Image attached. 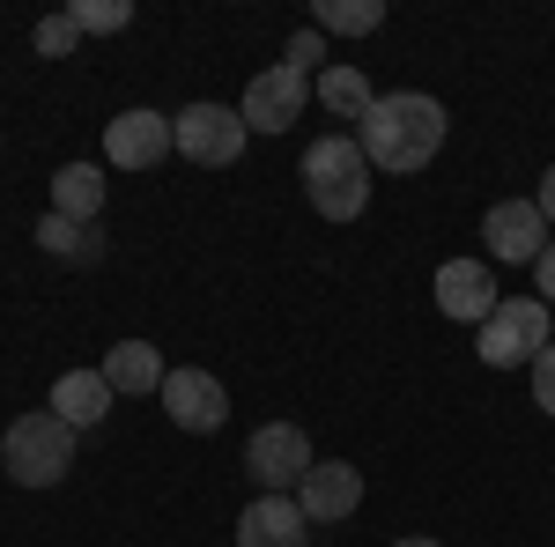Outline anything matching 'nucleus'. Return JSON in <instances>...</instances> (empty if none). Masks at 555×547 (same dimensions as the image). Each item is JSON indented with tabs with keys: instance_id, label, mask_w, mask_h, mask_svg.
I'll return each mask as SVG.
<instances>
[{
	"instance_id": "nucleus-1",
	"label": "nucleus",
	"mask_w": 555,
	"mask_h": 547,
	"mask_svg": "<svg viewBox=\"0 0 555 547\" xmlns=\"http://www.w3.org/2000/svg\"><path fill=\"white\" fill-rule=\"evenodd\" d=\"M356 148L371 156V170H392V178L429 170L437 148H444V104L423 96V89H392V96H378V112L356 127Z\"/></svg>"
},
{
	"instance_id": "nucleus-2",
	"label": "nucleus",
	"mask_w": 555,
	"mask_h": 547,
	"mask_svg": "<svg viewBox=\"0 0 555 547\" xmlns=\"http://www.w3.org/2000/svg\"><path fill=\"white\" fill-rule=\"evenodd\" d=\"M304 193L326 222H356L371 208V156L348 141V133H319L304 148Z\"/></svg>"
},
{
	"instance_id": "nucleus-3",
	"label": "nucleus",
	"mask_w": 555,
	"mask_h": 547,
	"mask_svg": "<svg viewBox=\"0 0 555 547\" xmlns=\"http://www.w3.org/2000/svg\"><path fill=\"white\" fill-rule=\"evenodd\" d=\"M0 459H8V481L15 489H52L67 466H75V429L52 415H15L8 437H0Z\"/></svg>"
},
{
	"instance_id": "nucleus-4",
	"label": "nucleus",
	"mask_w": 555,
	"mask_h": 547,
	"mask_svg": "<svg viewBox=\"0 0 555 547\" xmlns=\"http://www.w3.org/2000/svg\"><path fill=\"white\" fill-rule=\"evenodd\" d=\"M548 348V303L541 296H504L489 318H481V363L489 370H512V363H533Z\"/></svg>"
},
{
	"instance_id": "nucleus-5",
	"label": "nucleus",
	"mask_w": 555,
	"mask_h": 547,
	"mask_svg": "<svg viewBox=\"0 0 555 547\" xmlns=\"http://www.w3.org/2000/svg\"><path fill=\"white\" fill-rule=\"evenodd\" d=\"M245 112H230V104H185L171 119V141H178V156L185 164H208V170H222V164H237L245 156Z\"/></svg>"
},
{
	"instance_id": "nucleus-6",
	"label": "nucleus",
	"mask_w": 555,
	"mask_h": 547,
	"mask_svg": "<svg viewBox=\"0 0 555 547\" xmlns=\"http://www.w3.org/2000/svg\"><path fill=\"white\" fill-rule=\"evenodd\" d=\"M245 466H253L259 496H282V489H297L319 459H311V437H304L297 421H267L253 444H245Z\"/></svg>"
},
{
	"instance_id": "nucleus-7",
	"label": "nucleus",
	"mask_w": 555,
	"mask_h": 547,
	"mask_svg": "<svg viewBox=\"0 0 555 547\" xmlns=\"http://www.w3.org/2000/svg\"><path fill=\"white\" fill-rule=\"evenodd\" d=\"M304 96H311V75H297V67H267V75H253V89H245V127L259 133H289L304 119Z\"/></svg>"
},
{
	"instance_id": "nucleus-8",
	"label": "nucleus",
	"mask_w": 555,
	"mask_h": 547,
	"mask_svg": "<svg viewBox=\"0 0 555 547\" xmlns=\"http://www.w3.org/2000/svg\"><path fill=\"white\" fill-rule=\"evenodd\" d=\"M171 148H178L171 119H164V112H149V104H141V112H119V119L104 127V156H112L119 170H156Z\"/></svg>"
},
{
	"instance_id": "nucleus-9",
	"label": "nucleus",
	"mask_w": 555,
	"mask_h": 547,
	"mask_svg": "<svg viewBox=\"0 0 555 547\" xmlns=\"http://www.w3.org/2000/svg\"><path fill=\"white\" fill-rule=\"evenodd\" d=\"M164 415H171L178 429H193V437H215V429L230 421V392H222V378H208V370H171V378H164Z\"/></svg>"
},
{
	"instance_id": "nucleus-10",
	"label": "nucleus",
	"mask_w": 555,
	"mask_h": 547,
	"mask_svg": "<svg viewBox=\"0 0 555 547\" xmlns=\"http://www.w3.org/2000/svg\"><path fill=\"white\" fill-rule=\"evenodd\" d=\"M481 237H489V252H496V259L533 266V259L548 252V214L533 208V200H496L489 222H481Z\"/></svg>"
},
{
	"instance_id": "nucleus-11",
	"label": "nucleus",
	"mask_w": 555,
	"mask_h": 547,
	"mask_svg": "<svg viewBox=\"0 0 555 547\" xmlns=\"http://www.w3.org/2000/svg\"><path fill=\"white\" fill-rule=\"evenodd\" d=\"M356 504H363V473L348 459H319L311 473L297 481V510L311 518V525H334V518H356Z\"/></svg>"
},
{
	"instance_id": "nucleus-12",
	"label": "nucleus",
	"mask_w": 555,
	"mask_h": 547,
	"mask_svg": "<svg viewBox=\"0 0 555 547\" xmlns=\"http://www.w3.org/2000/svg\"><path fill=\"white\" fill-rule=\"evenodd\" d=\"M496 303H504V296H496V274H489L481 259H444V266H437V311H444V318L481 326Z\"/></svg>"
},
{
	"instance_id": "nucleus-13",
	"label": "nucleus",
	"mask_w": 555,
	"mask_h": 547,
	"mask_svg": "<svg viewBox=\"0 0 555 547\" xmlns=\"http://www.w3.org/2000/svg\"><path fill=\"white\" fill-rule=\"evenodd\" d=\"M311 518L297 510V496H253L237 518V547H304Z\"/></svg>"
},
{
	"instance_id": "nucleus-14",
	"label": "nucleus",
	"mask_w": 555,
	"mask_h": 547,
	"mask_svg": "<svg viewBox=\"0 0 555 547\" xmlns=\"http://www.w3.org/2000/svg\"><path fill=\"white\" fill-rule=\"evenodd\" d=\"M112 385H104V370H67V378L52 385V415L67 421V429H96V421L112 415Z\"/></svg>"
},
{
	"instance_id": "nucleus-15",
	"label": "nucleus",
	"mask_w": 555,
	"mask_h": 547,
	"mask_svg": "<svg viewBox=\"0 0 555 547\" xmlns=\"http://www.w3.org/2000/svg\"><path fill=\"white\" fill-rule=\"evenodd\" d=\"M164 378H171V370H164V355H156L149 340H119V348L104 355V385H112V392H133V400H141V392H164Z\"/></svg>"
},
{
	"instance_id": "nucleus-16",
	"label": "nucleus",
	"mask_w": 555,
	"mask_h": 547,
	"mask_svg": "<svg viewBox=\"0 0 555 547\" xmlns=\"http://www.w3.org/2000/svg\"><path fill=\"white\" fill-rule=\"evenodd\" d=\"M52 214H67V222H96L104 214V170L96 164H67V170H52Z\"/></svg>"
},
{
	"instance_id": "nucleus-17",
	"label": "nucleus",
	"mask_w": 555,
	"mask_h": 547,
	"mask_svg": "<svg viewBox=\"0 0 555 547\" xmlns=\"http://www.w3.org/2000/svg\"><path fill=\"white\" fill-rule=\"evenodd\" d=\"M319 104H326V112H341V119H356V127H363V119L378 112V89L363 82V67H326V75H319Z\"/></svg>"
},
{
	"instance_id": "nucleus-18",
	"label": "nucleus",
	"mask_w": 555,
	"mask_h": 547,
	"mask_svg": "<svg viewBox=\"0 0 555 547\" xmlns=\"http://www.w3.org/2000/svg\"><path fill=\"white\" fill-rule=\"evenodd\" d=\"M311 23H319V30H341V38H363V30L385 23V0H319Z\"/></svg>"
},
{
	"instance_id": "nucleus-19",
	"label": "nucleus",
	"mask_w": 555,
	"mask_h": 547,
	"mask_svg": "<svg viewBox=\"0 0 555 547\" xmlns=\"http://www.w3.org/2000/svg\"><path fill=\"white\" fill-rule=\"evenodd\" d=\"M38 245L52 259H96V252H104V245H96V230L67 222V214H44V222H38Z\"/></svg>"
},
{
	"instance_id": "nucleus-20",
	"label": "nucleus",
	"mask_w": 555,
	"mask_h": 547,
	"mask_svg": "<svg viewBox=\"0 0 555 547\" xmlns=\"http://www.w3.org/2000/svg\"><path fill=\"white\" fill-rule=\"evenodd\" d=\"M67 15H75V30H82V38H89V30L104 38V30H127V23H133V8H127V0H75Z\"/></svg>"
},
{
	"instance_id": "nucleus-21",
	"label": "nucleus",
	"mask_w": 555,
	"mask_h": 547,
	"mask_svg": "<svg viewBox=\"0 0 555 547\" xmlns=\"http://www.w3.org/2000/svg\"><path fill=\"white\" fill-rule=\"evenodd\" d=\"M44 52V60H67V52H75V44H82V30H75V15H44L38 23V38H30Z\"/></svg>"
},
{
	"instance_id": "nucleus-22",
	"label": "nucleus",
	"mask_w": 555,
	"mask_h": 547,
	"mask_svg": "<svg viewBox=\"0 0 555 547\" xmlns=\"http://www.w3.org/2000/svg\"><path fill=\"white\" fill-rule=\"evenodd\" d=\"M533 400H541V415H555V340L533 355Z\"/></svg>"
},
{
	"instance_id": "nucleus-23",
	"label": "nucleus",
	"mask_w": 555,
	"mask_h": 547,
	"mask_svg": "<svg viewBox=\"0 0 555 547\" xmlns=\"http://www.w3.org/2000/svg\"><path fill=\"white\" fill-rule=\"evenodd\" d=\"M319 60H326V52H319V30H297V38H289V60H282V67H297V75H311Z\"/></svg>"
},
{
	"instance_id": "nucleus-24",
	"label": "nucleus",
	"mask_w": 555,
	"mask_h": 547,
	"mask_svg": "<svg viewBox=\"0 0 555 547\" xmlns=\"http://www.w3.org/2000/svg\"><path fill=\"white\" fill-rule=\"evenodd\" d=\"M533 282H541V303H548V296H555V237H548V252L533 259Z\"/></svg>"
},
{
	"instance_id": "nucleus-25",
	"label": "nucleus",
	"mask_w": 555,
	"mask_h": 547,
	"mask_svg": "<svg viewBox=\"0 0 555 547\" xmlns=\"http://www.w3.org/2000/svg\"><path fill=\"white\" fill-rule=\"evenodd\" d=\"M533 208L548 214V230H555V164H548V170H541V193H533Z\"/></svg>"
},
{
	"instance_id": "nucleus-26",
	"label": "nucleus",
	"mask_w": 555,
	"mask_h": 547,
	"mask_svg": "<svg viewBox=\"0 0 555 547\" xmlns=\"http://www.w3.org/2000/svg\"><path fill=\"white\" fill-rule=\"evenodd\" d=\"M392 547H437V541H423V533H415V541H392Z\"/></svg>"
}]
</instances>
